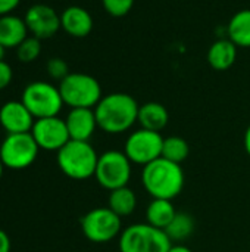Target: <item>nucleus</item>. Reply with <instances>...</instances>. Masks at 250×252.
<instances>
[{"instance_id": "24", "label": "nucleus", "mask_w": 250, "mask_h": 252, "mask_svg": "<svg viewBox=\"0 0 250 252\" xmlns=\"http://www.w3.org/2000/svg\"><path fill=\"white\" fill-rule=\"evenodd\" d=\"M41 53V40L31 35L27 37L18 47H16V56L21 62H32L35 61Z\"/></svg>"}, {"instance_id": "28", "label": "nucleus", "mask_w": 250, "mask_h": 252, "mask_svg": "<svg viewBox=\"0 0 250 252\" xmlns=\"http://www.w3.org/2000/svg\"><path fill=\"white\" fill-rule=\"evenodd\" d=\"M19 3L21 0H0V16L10 15Z\"/></svg>"}, {"instance_id": "26", "label": "nucleus", "mask_w": 250, "mask_h": 252, "mask_svg": "<svg viewBox=\"0 0 250 252\" xmlns=\"http://www.w3.org/2000/svg\"><path fill=\"white\" fill-rule=\"evenodd\" d=\"M47 74L50 78L53 80H59L62 81L66 75H69V66L68 63L62 59V58H52L49 62H47Z\"/></svg>"}, {"instance_id": "29", "label": "nucleus", "mask_w": 250, "mask_h": 252, "mask_svg": "<svg viewBox=\"0 0 250 252\" xmlns=\"http://www.w3.org/2000/svg\"><path fill=\"white\" fill-rule=\"evenodd\" d=\"M0 252H10V239L4 230L0 229Z\"/></svg>"}, {"instance_id": "13", "label": "nucleus", "mask_w": 250, "mask_h": 252, "mask_svg": "<svg viewBox=\"0 0 250 252\" xmlns=\"http://www.w3.org/2000/svg\"><path fill=\"white\" fill-rule=\"evenodd\" d=\"M35 118L22 100H9L0 108V126L7 134L29 133Z\"/></svg>"}, {"instance_id": "23", "label": "nucleus", "mask_w": 250, "mask_h": 252, "mask_svg": "<svg viewBox=\"0 0 250 252\" xmlns=\"http://www.w3.org/2000/svg\"><path fill=\"white\" fill-rule=\"evenodd\" d=\"M190 154V146L189 143L178 136H169L164 139V146H162V158L181 164L183 161L187 159Z\"/></svg>"}, {"instance_id": "19", "label": "nucleus", "mask_w": 250, "mask_h": 252, "mask_svg": "<svg viewBox=\"0 0 250 252\" xmlns=\"http://www.w3.org/2000/svg\"><path fill=\"white\" fill-rule=\"evenodd\" d=\"M178 211L172 205V201L169 199H152L146 210V219L147 223L156 229L165 230L169 223L174 220L175 214Z\"/></svg>"}, {"instance_id": "25", "label": "nucleus", "mask_w": 250, "mask_h": 252, "mask_svg": "<svg viewBox=\"0 0 250 252\" xmlns=\"http://www.w3.org/2000/svg\"><path fill=\"white\" fill-rule=\"evenodd\" d=\"M103 9L115 18L125 16L134 6V0H102Z\"/></svg>"}, {"instance_id": "20", "label": "nucleus", "mask_w": 250, "mask_h": 252, "mask_svg": "<svg viewBox=\"0 0 250 252\" xmlns=\"http://www.w3.org/2000/svg\"><path fill=\"white\" fill-rule=\"evenodd\" d=\"M109 208L118 216V217H128L131 216L137 208V196L133 189L128 186L111 190L109 199H108Z\"/></svg>"}, {"instance_id": "27", "label": "nucleus", "mask_w": 250, "mask_h": 252, "mask_svg": "<svg viewBox=\"0 0 250 252\" xmlns=\"http://www.w3.org/2000/svg\"><path fill=\"white\" fill-rule=\"evenodd\" d=\"M13 78V71L10 65L4 61H0V90L6 89Z\"/></svg>"}, {"instance_id": "5", "label": "nucleus", "mask_w": 250, "mask_h": 252, "mask_svg": "<svg viewBox=\"0 0 250 252\" xmlns=\"http://www.w3.org/2000/svg\"><path fill=\"white\" fill-rule=\"evenodd\" d=\"M59 92L63 103L72 108H96L100 102V83L84 72H71L59 83Z\"/></svg>"}, {"instance_id": "8", "label": "nucleus", "mask_w": 250, "mask_h": 252, "mask_svg": "<svg viewBox=\"0 0 250 252\" xmlns=\"http://www.w3.org/2000/svg\"><path fill=\"white\" fill-rule=\"evenodd\" d=\"M81 230L90 242L106 244L121 235L122 221L109 207H100L81 219Z\"/></svg>"}, {"instance_id": "6", "label": "nucleus", "mask_w": 250, "mask_h": 252, "mask_svg": "<svg viewBox=\"0 0 250 252\" xmlns=\"http://www.w3.org/2000/svg\"><path fill=\"white\" fill-rule=\"evenodd\" d=\"M21 100L35 120L57 117L62 111V106L65 105L59 87H55L47 81L29 83L24 89Z\"/></svg>"}, {"instance_id": "7", "label": "nucleus", "mask_w": 250, "mask_h": 252, "mask_svg": "<svg viewBox=\"0 0 250 252\" xmlns=\"http://www.w3.org/2000/svg\"><path fill=\"white\" fill-rule=\"evenodd\" d=\"M131 161L125 152L106 151L99 155L94 177L97 183L106 190H115L128 186L131 179Z\"/></svg>"}, {"instance_id": "2", "label": "nucleus", "mask_w": 250, "mask_h": 252, "mask_svg": "<svg viewBox=\"0 0 250 252\" xmlns=\"http://www.w3.org/2000/svg\"><path fill=\"white\" fill-rule=\"evenodd\" d=\"M141 182L146 192L153 199L177 198L184 188V171L181 164L158 158L153 162L143 167Z\"/></svg>"}, {"instance_id": "3", "label": "nucleus", "mask_w": 250, "mask_h": 252, "mask_svg": "<svg viewBox=\"0 0 250 252\" xmlns=\"http://www.w3.org/2000/svg\"><path fill=\"white\" fill-rule=\"evenodd\" d=\"M60 171L74 180H87L94 176L99 155L90 142L69 140L56 157Z\"/></svg>"}, {"instance_id": "1", "label": "nucleus", "mask_w": 250, "mask_h": 252, "mask_svg": "<svg viewBox=\"0 0 250 252\" xmlns=\"http://www.w3.org/2000/svg\"><path fill=\"white\" fill-rule=\"evenodd\" d=\"M139 103L127 93L103 96L94 108L97 127L108 134H119L130 130L139 117Z\"/></svg>"}, {"instance_id": "30", "label": "nucleus", "mask_w": 250, "mask_h": 252, "mask_svg": "<svg viewBox=\"0 0 250 252\" xmlns=\"http://www.w3.org/2000/svg\"><path fill=\"white\" fill-rule=\"evenodd\" d=\"M168 252H193L190 248L184 247V245H172L171 250Z\"/></svg>"}, {"instance_id": "15", "label": "nucleus", "mask_w": 250, "mask_h": 252, "mask_svg": "<svg viewBox=\"0 0 250 252\" xmlns=\"http://www.w3.org/2000/svg\"><path fill=\"white\" fill-rule=\"evenodd\" d=\"M60 27L71 37H87L93 30V18L90 12L81 6H69L60 13Z\"/></svg>"}, {"instance_id": "18", "label": "nucleus", "mask_w": 250, "mask_h": 252, "mask_svg": "<svg viewBox=\"0 0 250 252\" xmlns=\"http://www.w3.org/2000/svg\"><path fill=\"white\" fill-rule=\"evenodd\" d=\"M169 121V114L162 103L158 102H147L139 108L137 123L141 128L152 130L161 133Z\"/></svg>"}, {"instance_id": "33", "label": "nucleus", "mask_w": 250, "mask_h": 252, "mask_svg": "<svg viewBox=\"0 0 250 252\" xmlns=\"http://www.w3.org/2000/svg\"><path fill=\"white\" fill-rule=\"evenodd\" d=\"M3 168H4V165H3V162H1V159H0V179H1V176H3Z\"/></svg>"}, {"instance_id": "4", "label": "nucleus", "mask_w": 250, "mask_h": 252, "mask_svg": "<svg viewBox=\"0 0 250 252\" xmlns=\"http://www.w3.org/2000/svg\"><path fill=\"white\" fill-rule=\"evenodd\" d=\"M172 247L165 230L149 223H137L124 229L119 235V252H168Z\"/></svg>"}, {"instance_id": "12", "label": "nucleus", "mask_w": 250, "mask_h": 252, "mask_svg": "<svg viewBox=\"0 0 250 252\" xmlns=\"http://www.w3.org/2000/svg\"><path fill=\"white\" fill-rule=\"evenodd\" d=\"M24 19L28 31L40 40L53 37L59 31V28H62L60 15H57V12L47 4L31 6L27 10Z\"/></svg>"}, {"instance_id": "32", "label": "nucleus", "mask_w": 250, "mask_h": 252, "mask_svg": "<svg viewBox=\"0 0 250 252\" xmlns=\"http://www.w3.org/2000/svg\"><path fill=\"white\" fill-rule=\"evenodd\" d=\"M4 53H6V47L0 44V61H4Z\"/></svg>"}, {"instance_id": "16", "label": "nucleus", "mask_w": 250, "mask_h": 252, "mask_svg": "<svg viewBox=\"0 0 250 252\" xmlns=\"http://www.w3.org/2000/svg\"><path fill=\"white\" fill-rule=\"evenodd\" d=\"M28 32L25 19L12 13L0 16V44L6 49H16L28 37Z\"/></svg>"}, {"instance_id": "17", "label": "nucleus", "mask_w": 250, "mask_h": 252, "mask_svg": "<svg viewBox=\"0 0 250 252\" xmlns=\"http://www.w3.org/2000/svg\"><path fill=\"white\" fill-rule=\"evenodd\" d=\"M208 62L217 71L230 69L237 58V46L231 40H217L208 50Z\"/></svg>"}, {"instance_id": "10", "label": "nucleus", "mask_w": 250, "mask_h": 252, "mask_svg": "<svg viewBox=\"0 0 250 252\" xmlns=\"http://www.w3.org/2000/svg\"><path fill=\"white\" fill-rule=\"evenodd\" d=\"M162 146L164 137L161 133L140 128L127 137L124 152L133 164L144 167L162 157Z\"/></svg>"}, {"instance_id": "14", "label": "nucleus", "mask_w": 250, "mask_h": 252, "mask_svg": "<svg viewBox=\"0 0 250 252\" xmlns=\"http://www.w3.org/2000/svg\"><path fill=\"white\" fill-rule=\"evenodd\" d=\"M71 140L88 142L97 128L96 114L91 108H72L65 118Z\"/></svg>"}, {"instance_id": "22", "label": "nucleus", "mask_w": 250, "mask_h": 252, "mask_svg": "<svg viewBox=\"0 0 250 252\" xmlns=\"http://www.w3.org/2000/svg\"><path fill=\"white\" fill-rule=\"evenodd\" d=\"M194 230V220L190 214L178 211L174 217V220L169 223V226L165 229V233L168 235V238L171 239V242L174 241H186L187 238L192 236Z\"/></svg>"}, {"instance_id": "9", "label": "nucleus", "mask_w": 250, "mask_h": 252, "mask_svg": "<svg viewBox=\"0 0 250 252\" xmlns=\"http://www.w3.org/2000/svg\"><path fill=\"white\" fill-rule=\"evenodd\" d=\"M38 151L31 131L7 134L0 145V159L9 170H24L37 159Z\"/></svg>"}, {"instance_id": "11", "label": "nucleus", "mask_w": 250, "mask_h": 252, "mask_svg": "<svg viewBox=\"0 0 250 252\" xmlns=\"http://www.w3.org/2000/svg\"><path fill=\"white\" fill-rule=\"evenodd\" d=\"M31 134L40 149L49 152L60 151L69 140V133L65 120L59 117H47L35 120Z\"/></svg>"}, {"instance_id": "31", "label": "nucleus", "mask_w": 250, "mask_h": 252, "mask_svg": "<svg viewBox=\"0 0 250 252\" xmlns=\"http://www.w3.org/2000/svg\"><path fill=\"white\" fill-rule=\"evenodd\" d=\"M245 149H246V152L249 154L250 157V126L248 127L246 133H245Z\"/></svg>"}, {"instance_id": "21", "label": "nucleus", "mask_w": 250, "mask_h": 252, "mask_svg": "<svg viewBox=\"0 0 250 252\" xmlns=\"http://www.w3.org/2000/svg\"><path fill=\"white\" fill-rule=\"evenodd\" d=\"M228 35L237 47H250V9L239 10L230 19Z\"/></svg>"}]
</instances>
